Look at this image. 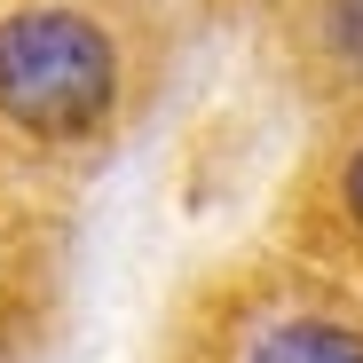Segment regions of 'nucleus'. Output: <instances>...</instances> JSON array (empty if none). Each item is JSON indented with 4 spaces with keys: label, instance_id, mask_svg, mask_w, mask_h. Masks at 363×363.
<instances>
[{
    "label": "nucleus",
    "instance_id": "obj_1",
    "mask_svg": "<svg viewBox=\"0 0 363 363\" xmlns=\"http://www.w3.org/2000/svg\"><path fill=\"white\" fill-rule=\"evenodd\" d=\"M118 95L111 32L79 9H16L0 16V111L32 135H87Z\"/></svg>",
    "mask_w": 363,
    "mask_h": 363
},
{
    "label": "nucleus",
    "instance_id": "obj_2",
    "mask_svg": "<svg viewBox=\"0 0 363 363\" xmlns=\"http://www.w3.org/2000/svg\"><path fill=\"white\" fill-rule=\"evenodd\" d=\"M253 363H363V332L300 316V324H277V332L253 347Z\"/></svg>",
    "mask_w": 363,
    "mask_h": 363
},
{
    "label": "nucleus",
    "instance_id": "obj_3",
    "mask_svg": "<svg viewBox=\"0 0 363 363\" xmlns=\"http://www.w3.org/2000/svg\"><path fill=\"white\" fill-rule=\"evenodd\" d=\"M324 40H332L340 64L363 72V0H332V9H324Z\"/></svg>",
    "mask_w": 363,
    "mask_h": 363
},
{
    "label": "nucleus",
    "instance_id": "obj_4",
    "mask_svg": "<svg viewBox=\"0 0 363 363\" xmlns=\"http://www.w3.org/2000/svg\"><path fill=\"white\" fill-rule=\"evenodd\" d=\"M347 206H355V221H363V150L347 158Z\"/></svg>",
    "mask_w": 363,
    "mask_h": 363
}]
</instances>
